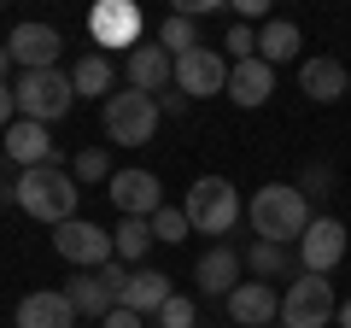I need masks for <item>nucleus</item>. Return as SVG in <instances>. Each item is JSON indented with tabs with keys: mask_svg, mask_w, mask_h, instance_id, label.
Masks as SVG:
<instances>
[{
	"mask_svg": "<svg viewBox=\"0 0 351 328\" xmlns=\"http://www.w3.org/2000/svg\"><path fill=\"white\" fill-rule=\"evenodd\" d=\"M123 288H129V270L112 258L106 270H82V276H71V281H64V299L76 305V316L106 323V316L117 311V299H123Z\"/></svg>",
	"mask_w": 351,
	"mask_h": 328,
	"instance_id": "obj_6",
	"label": "nucleus"
},
{
	"mask_svg": "<svg viewBox=\"0 0 351 328\" xmlns=\"http://www.w3.org/2000/svg\"><path fill=\"white\" fill-rule=\"evenodd\" d=\"M106 194H112V205H117L123 217H158V211H164V188H158L152 170H117Z\"/></svg>",
	"mask_w": 351,
	"mask_h": 328,
	"instance_id": "obj_17",
	"label": "nucleus"
},
{
	"mask_svg": "<svg viewBox=\"0 0 351 328\" xmlns=\"http://www.w3.org/2000/svg\"><path fill=\"white\" fill-rule=\"evenodd\" d=\"M141 30H147V18H141V6H129V0H106V6H94L88 12V36H94V53H106L112 59V47H141Z\"/></svg>",
	"mask_w": 351,
	"mask_h": 328,
	"instance_id": "obj_8",
	"label": "nucleus"
},
{
	"mask_svg": "<svg viewBox=\"0 0 351 328\" xmlns=\"http://www.w3.org/2000/svg\"><path fill=\"white\" fill-rule=\"evenodd\" d=\"M269 328H281V323H269Z\"/></svg>",
	"mask_w": 351,
	"mask_h": 328,
	"instance_id": "obj_38",
	"label": "nucleus"
},
{
	"mask_svg": "<svg viewBox=\"0 0 351 328\" xmlns=\"http://www.w3.org/2000/svg\"><path fill=\"white\" fill-rule=\"evenodd\" d=\"M223 305H228V323H234V328H269V323H281V293L269 288V281H240Z\"/></svg>",
	"mask_w": 351,
	"mask_h": 328,
	"instance_id": "obj_14",
	"label": "nucleus"
},
{
	"mask_svg": "<svg viewBox=\"0 0 351 328\" xmlns=\"http://www.w3.org/2000/svg\"><path fill=\"white\" fill-rule=\"evenodd\" d=\"M334 323V288L328 276H299L281 288V328H328Z\"/></svg>",
	"mask_w": 351,
	"mask_h": 328,
	"instance_id": "obj_7",
	"label": "nucleus"
},
{
	"mask_svg": "<svg viewBox=\"0 0 351 328\" xmlns=\"http://www.w3.org/2000/svg\"><path fill=\"white\" fill-rule=\"evenodd\" d=\"M269 94H276V71L263 59H240L234 71H228V100H234L240 112H258Z\"/></svg>",
	"mask_w": 351,
	"mask_h": 328,
	"instance_id": "obj_21",
	"label": "nucleus"
},
{
	"mask_svg": "<svg viewBox=\"0 0 351 328\" xmlns=\"http://www.w3.org/2000/svg\"><path fill=\"white\" fill-rule=\"evenodd\" d=\"M246 270L258 281H299L304 276L299 246H276V240H252V246H246Z\"/></svg>",
	"mask_w": 351,
	"mask_h": 328,
	"instance_id": "obj_22",
	"label": "nucleus"
},
{
	"mask_svg": "<svg viewBox=\"0 0 351 328\" xmlns=\"http://www.w3.org/2000/svg\"><path fill=\"white\" fill-rule=\"evenodd\" d=\"M0 211H6V205H0Z\"/></svg>",
	"mask_w": 351,
	"mask_h": 328,
	"instance_id": "obj_39",
	"label": "nucleus"
},
{
	"mask_svg": "<svg viewBox=\"0 0 351 328\" xmlns=\"http://www.w3.org/2000/svg\"><path fill=\"white\" fill-rule=\"evenodd\" d=\"M112 246H117V264H141L152 253V217H123L112 229Z\"/></svg>",
	"mask_w": 351,
	"mask_h": 328,
	"instance_id": "obj_25",
	"label": "nucleus"
},
{
	"mask_svg": "<svg viewBox=\"0 0 351 328\" xmlns=\"http://www.w3.org/2000/svg\"><path fill=\"white\" fill-rule=\"evenodd\" d=\"M182 211H188L193 235H217L223 240V235H234V223H240V188L228 176H193Z\"/></svg>",
	"mask_w": 351,
	"mask_h": 328,
	"instance_id": "obj_3",
	"label": "nucleus"
},
{
	"mask_svg": "<svg viewBox=\"0 0 351 328\" xmlns=\"http://www.w3.org/2000/svg\"><path fill=\"white\" fill-rule=\"evenodd\" d=\"M240 276H246V258L228 246V240H217L211 253L193 264V281H199V299H228V293L240 288Z\"/></svg>",
	"mask_w": 351,
	"mask_h": 328,
	"instance_id": "obj_15",
	"label": "nucleus"
},
{
	"mask_svg": "<svg viewBox=\"0 0 351 328\" xmlns=\"http://www.w3.org/2000/svg\"><path fill=\"white\" fill-rule=\"evenodd\" d=\"M18 124V94H12V82H0V129H12Z\"/></svg>",
	"mask_w": 351,
	"mask_h": 328,
	"instance_id": "obj_33",
	"label": "nucleus"
},
{
	"mask_svg": "<svg viewBox=\"0 0 351 328\" xmlns=\"http://www.w3.org/2000/svg\"><path fill=\"white\" fill-rule=\"evenodd\" d=\"M223 47H228V65H240V59H258V30L234 18V30L223 36Z\"/></svg>",
	"mask_w": 351,
	"mask_h": 328,
	"instance_id": "obj_31",
	"label": "nucleus"
},
{
	"mask_svg": "<svg viewBox=\"0 0 351 328\" xmlns=\"http://www.w3.org/2000/svg\"><path fill=\"white\" fill-rule=\"evenodd\" d=\"M228 328H234V323H228Z\"/></svg>",
	"mask_w": 351,
	"mask_h": 328,
	"instance_id": "obj_40",
	"label": "nucleus"
},
{
	"mask_svg": "<svg viewBox=\"0 0 351 328\" xmlns=\"http://www.w3.org/2000/svg\"><path fill=\"white\" fill-rule=\"evenodd\" d=\"M170 299H176V288H170V276H164V270H129V288H123V299H117V305L152 323Z\"/></svg>",
	"mask_w": 351,
	"mask_h": 328,
	"instance_id": "obj_20",
	"label": "nucleus"
},
{
	"mask_svg": "<svg viewBox=\"0 0 351 328\" xmlns=\"http://www.w3.org/2000/svg\"><path fill=\"white\" fill-rule=\"evenodd\" d=\"M334 164H328V159H316V164H304V170H299V194H304V200H311V211H316V205H328V194H334Z\"/></svg>",
	"mask_w": 351,
	"mask_h": 328,
	"instance_id": "obj_27",
	"label": "nucleus"
},
{
	"mask_svg": "<svg viewBox=\"0 0 351 328\" xmlns=\"http://www.w3.org/2000/svg\"><path fill=\"white\" fill-rule=\"evenodd\" d=\"M76 176L64 170V164H41V170H18V182H12V200H18V211L24 217H36V223H71L76 217Z\"/></svg>",
	"mask_w": 351,
	"mask_h": 328,
	"instance_id": "obj_2",
	"label": "nucleus"
},
{
	"mask_svg": "<svg viewBox=\"0 0 351 328\" xmlns=\"http://www.w3.org/2000/svg\"><path fill=\"white\" fill-rule=\"evenodd\" d=\"M299 94L316 106H334V100H351V71L334 59V53H316V59L299 65Z\"/></svg>",
	"mask_w": 351,
	"mask_h": 328,
	"instance_id": "obj_13",
	"label": "nucleus"
},
{
	"mask_svg": "<svg viewBox=\"0 0 351 328\" xmlns=\"http://www.w3.org/2000/svg\"><path fill=\"white\" fill-rule=\"evenodd\" d=\"M152 328H199V305H193L188 293H176V299L152 316Z\"/></svg>",
	"mask_w": 351,
	"mask_h": 328,
	"instance_id": "obj_30",
	"label": "nucleus"
},
{
	"mask_svg": "<svg viewBox=\"0 0 351 328\" xmlns=\"http://www.w3.org/2000/svg\"><path fill=\"white\" fill-rule=\"evenodd\" d=\"M158 47L170 53V59H188L193 47H199V24H193V18H182V12H170L158 24Z\"/></svg>",
	"mask_w": 351,
	"mask_h": 328,
	"instance_id": "obj_26",
	"label": "nucleus"
},
{
	"mask_svg": "<svg viewBox=\"0 0 351 328\" xmlns=\"http://www.w3.org/2000/svg\"><path fill=\"white\" fill-rule=\"evenodd\" d=\"M12 94H18V117H29V124H59L76 106L71 71H18Z\"/></svg>",
	"mask_w": 351,
	"mask_h": 328,
	"instance_id": "obj_5",
	"label": "nucleus"
},
{
	"mask_svg": "<svg viewBox=\"0 0 351 328\" xmlns=\"http://www.w3.org/2000/svg\"><path fill=\"white\" fill-rule=\"evenodd\" d=\"M12 65L18 71H59V47H64V36L53 24H12Z\"/></svg>",
	"mask_w": 351,
	"mask_h": 328,
	"instance_id": "obj_11",
	"label": "nucleus"
},
{
	"mask_svg": "<svg viewBox=\"0 0 351 328\" xmlns=\"http://www.w3.org/2000/svg\"><path fill=\"white\" fill-rule=\"evenodd\" d=\"M246 217H252V235L276 240V246H299L304 229L316 223V211H311V200L299 194V182H263V188L252 194Z\"/></svg>",
	"mask_w": 351,
	"mask_h": 328,
	"instance_id": "obj_1",
	"label": "nucleus"
},
{
	"mask_svg": "<svg viewBox=\"0 0 351 328\" xmlns=\"http://www.w3.org/2000/svg\"><path fill=\"white\" fill-rule=\"evenodd\" d=\"M100 328H147V316H135V311H123V305H117V311L106 316Z\"/></svg>",
	"mask_w": 351,
	"mask_h": 328,
	"instance_id": "obj_35",
	"label": "nucleus"
},
{
	"mask_svg": "<svg viewBox=\"0 0 351 328\" xmlns=\"http://www.w3.org/2000/svg\"><path fill=\"white\" fill-rule=\"evenodd\" d=\"M339 258H346V223H339V217H316V223L304 229V240H299L304 276H328Z\"/></svg>",
	"mask_w": 351,
	"mask_h": 328,
	"instance_id": "obj_12",
	"label": "nucleus"
},
{
	"mask_svg": "<svg viewBox=\"0 0 351 328\" xmlns=\"http://www.w3.org/2000/svg\"><path fill=\"white\" fill-rule=\"evenodd\" d=\"M193 229H188V211L182 205H164L158 217H152V240H164V246H182Z\"/></svg>",
	"mask_w": 351,
	"mask_h": 328,
	"instance_id": "obj_29",
	"label": "nucleus"
},
{
	"mask_svg": "<svg viewBox=\"0 0 351 328\" xmlns=\"http://www.w3.org/2000/svg\"><path fill=\"white\" fill-rule=\"evenodd\" d=\"M339 328H351V299H346V305H339Z\"/></svg>",
	"mask_w": 351,
	"mask_h": 328,
	"instance_id": "obj_37",
	"label": "nucleus"
},
{
	"mask_svg": "<svg viewBox=\"0 0 351 328\" xmlns=\"http://www.w3.org/2000/svg\"><path fill=\"white\" fill-rule=\"evenodd\" d=\"M304 47V36H299V24L293 18H269V24L258 30V59L276 71V65H293V53Z\"/></svg>",
	"mask_w": 351,
	"mask_h": 328,
	"instance_id": "obj_24",
	"label": "nucleus"
},
{
	"mask_svg": "<svg viewBox=\"0 0 351 328\" xmlns=\"http://www.w3.org/2000/svg\"><path fill=\"white\" fill-rule=\"evenodd\" d=\"M100 117H106V141H117V147H147V141L158 135V124H164L158 100L141 94V89H117L112 100L100 106Z\"/></svg>",
	"mask_w": 351,
	"mask_h": 328,
	"instance_id": "obj_4",
	"label": "nucleus"
},
{
	"mask_svg": "<svg viewBox=\"0 0 351 328\" xmlns=\"http://www.w3.org/2000/svg\"><path fill=\"white\" fill-rule=\"evenodd\" d=\"M53 246H59V258H64V264H76V270H106V264L117 258L112 235H106L100 223H88V217H71V223H59Z\"/></svg>",
	"mask_w": 351,
	"mask_h": 328,
	"instance_id": "obj_9",
	"label": "nucleus"
},
{
	"mask_svg": "<svg viewBox=\"0 0 351 328\" xmlns=\"http://www.w3.org/2000/svg\"><path fill=\"white\" fill-rule=\"evenodd\" d=\"M71 176L94 188V182H112L117 170H112V159H106V147H82V152H76V159H71Z\"/></svg>",
	"mask_w": 351,
	"mask_h": 328,
	"instance_id": "obj_28",
	"label": "nucleus"
},
{
	"mask_svg": "<svg viewBox=\"0 0 351 328\" xmlns=\"http://www.w3.org/2000/svg\"><path fill=\"white\" fill-rule=\"evenodd\" d=\"M18 328H76V305L64 299V288H41L18 299Z\"/></svg>",
	"mask_w": 351,
	"mask_h": 328,
	"instance_id": "obj_19",
	"label": "nucleus"
},
{
	"mask_svg": "<svg viewBox=\"0 0 351 328\" xmlns=\"http://www.w3.org/2000/svg\"><path fill=\"white\" fill-rule=\"evenodd\" d=\"M188 106H193V100H188L182 89H164V94H158V112H164V117H182Z\"/></svg>",
	"mask_w": 351,
	"mask_h": 328,
	"instance_id": "obj_32",
	"label": "nucleus"
},
{
	"mask_svg": "<svg viewBox=\"0 0 351 328\" xmlns=\"http://www.w3.org/2000/svg\"><path fill=\"white\" fill-rule=\"evenodd\" d=\"M228 71L234 65L217 47H193L188 59H176V89L188 94V100H211V94H228Z\"/></svg>",
	"mask_w": 351,
	"mask_h": 328,
	"instance_id": "obj_10",
	"label": "nucleus"
},
{
	"mask_svg": "<svg viewBox=\"0 0 351 328\" xmlns=\"http://www.w3.org/2000/svg\"><path fill=\"white\" fill-rule=\"evenodd\" d=\"M6 71H12V47H0V82H6Z\"/></svg>",
	"mask_w": 351,
	"mask_h": 328,
	"instance_id": "obj_36",
	"label": "nucleus"
},
{
	"mask_svg": "<svg viewBox=\"0 0 351 328\" xmlns=\"http://www.w3.org/2000/svg\"><path fill=\"white\" fill-rule=\"evenodd\" d=\"M6 164H18V170L59 164V141H53V129H47V124H29V117H18V124L6 129Z\"/></svg>",
	"mask_w": 351,
	"mask_h": 328,
	"instance_id": "obj_16",
	"label": "nucleus"
},
{
	"mask_svg": "<svg viewBox=\"0 0 351 328\" xmlns=\"http://www.w3.org/2000/svg\"><path fill=\"white\" fill-rule=\"evenodd\" d=\"M123 71H129V89L152 94V100H158L164 89H176V59L158 47V41H141V47L123 59Z\"/></svg>",
	"mask_w": 351,
	"mask_h": 328,
	"instance_id": "obj_18",
	"label": "nucleus"
},
{
	"mask_svg": "<svg viewBox=\"0 0 351 328\" xmlns=\"http://www.w3.org/2000/svg\"><path fill=\"white\" fill-rule=\"evenodd\" d=\"M71 89H76V100H112L117 94V65L106 59V53H82V59L71 65Z\"/></svg>",
	"mask_w": 351,
	"mask_h": 328,
	"instance_id": "obj_23",
	"label": "nucleus"
},
{
	"mask_svg": "<svg viewBox=\"0 0 351 328\" xmlns=\"http://www.w3.org/2000/svg\"><path fill=\"white\" fill-rule=\"evenodd\" d=\"M234 12H240V24H269V6H263V0H234Z\"/></svg>",
	"mask_w": 351,
	"mask_h": 328,
	"instance_id": "obj_34",
	"label": "nucleus"
}]
</instances>
